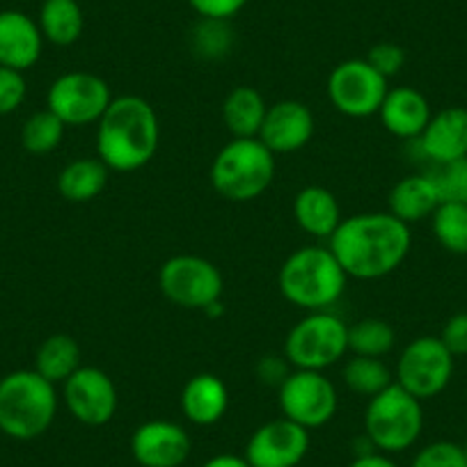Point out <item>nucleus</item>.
Returning <instances> with one entry per match:
<instances>
[{
	"label": "nucleus",
	"mask_w": 467,
	"mask_h": 467,
	"mask_svg": "<svg viewBox=\"0 0 467 467\" xmlns=\"http://www.w3.org/2000/svg\"><path fill=\"white\" fill-rule=\"evenodd\" d=\"M380 124L385 131L392 133L399 140H417L424 133L426 124L431 122V103L420 89L415 88H394L388 89L383 106L379 110Z\"/></svg>",
	"instance_id": "obj_19"
},
{
	"label": "nucleus",
	"mask_w": 467,
	"mask_h": 467,
	"mask_svg": "<svg viewBox=\"0 0 467 467\" xmlns=\"http://www.w3.org/2000/svg\"><path fill=\"white\" fill-rule=\"evenodd\" d=\"M417 142L435 165L467 159V108L449 106L435 112Z\"/></svg>",
	"instance_id": "obj_17"
},
{
	"label": "nucleus",
	"mask_w": 467,
	"mask_h": 467,
	"mask_svg": "<svg viewBox=\"0 0 467 467\" xmlns=\"http://www.w3.org/2000/svg\"><path fill=\"white\" fill-rule=\"evenodd\" d=\"M275 179V154L259 138H232L211 163V186L229 202H253Z\"/></svg>",
	"instance_id": "obj_5"
},
{
	"label": "nucleus",
	"mask_w": 467,
	"mask_h": 467,
	"mask_svg": "<svg viewBox=\"0 0 467 467\" xmlns=\"http://www.w3.org/2000/svg\"><path fill=\"white\" fill-rule=\"evenodd\" d=\"M424 431V408L420 399L408 394L401 385L369 399L365 410V435L376 451L401 453L415 447Z\"/></svg>",
	"instance_id": "obj_6"
},
{
	"label": "nucleus",
	"mask_w": 467,
	"mask_h": 467,
	"mask_svg": "<svg viewBox=\"0 0 467 467\" xmlns=\"http://www.w3.org/2000/svg\"><path fill=\"white\" fill-rule=\"evenodd\" d=\"M65 131V122L47 108V110L35 112V115H30L26 119L24 129H21V145H24V150L28 154H51V151H56L60 147Z\"/></svg>",
	"instance_id": "obj_30"
},
{
	"label": "nucleus",
	"mask_w": 467,
	"mask_h": 467,
	"mask_svg": "<svg viewBox=\"0 0 467 467\" xmlns=\"http://www.w3.org/2000/svg\"><path fill=\"white\" fill-rule=\"evenodd\" d=\"M389 213L401 223L412 224L431 218L440 206V192L431 174H408L394 183L388 197Z\"/></svg>",
	"instance_id": "obj_22"
},
{
	"label": "nucleus",
	"mask_w": 467,
	"mask_h": 467,
	"mask_svg": "<svg viewBox=\"0 0 467 467\" xmlns=\"http://www.w3.org/2000/svg\"><path fill=\"white\" fill-rule=\"evenodd\" d=\"M412 245L410 224L383 213H358L341 220L327 248L344 273L356 280H380L406 262Z\"/></svg>",
	"instance_id": "obj_1"
},
{
	"label": "nucleus",
	"mask_w": 467,
	"mask_h": 467,
	"mask_svg": "<svg viewBox=\"0 0 467 467\" xmlns=\"http://www.w3.org/2000/svg\"><path fill=\"white\" fill-rule=\"evenodd\" d=\"M37 24L44 42H51L53 47H71L85 30L83 7L78 0H44Z\"/></svg>",
	"instance_id": "obj_25"
},
{
	"label": "nucleus",
	"mask_w": 467,
	"mask_h": 467,
	"mask_svg": "<svg viewBox=\"0 0 467 467\" xmlns=\"http://www.w3.org/2000/svg\"><path fill=\"white\" fill-rule=\"evenodd\" d=\"M348 275L327 245H305L285 259L277 275L280 294L305 312H323L344 296Z\"/></svg>",
	"instance_id": "obj_3"
},
{
	"label": "nucleus",
	"mask_w": 467,
	"mask_h": 467,
	"mask_svg": "<svg viewBox=\"0 0 467 467\" xmlns=\"http://www.w3.org/2000/svg\"><path fill=\"white\" fill-rule=\"evenodd\" d=\"M26 92H28V88H26L24 74L0 67V115L15 112L24 103Z\"/></svg>",
	"instance_id": "obj_35"
},
{
	"label": "nucleus",
	"mask_w": 467,
	"mask_h": 467,
	"mask_svg": "<svg viewBox=\"0 0 467 467\" xmlns=\"http://www.w3.org/2000/svg\"><path fill=\"white\" fill-rule=\"evenodd\" d=\"M110 85L89 71H67L57 76L47 94V108L65 122V127L97 124L112 101Z\"/></svg>",
	"instance_id": "obj_11"
},
{
	"label": "nucleus",
	"mask_w": 467,
	"mask_h": 467,
	"mask_svg": "<svg viewBox=\"0 0 467 467\" xmlns=\"http://www.w3.org/2000/svg\"><path fill=\"white\" fill-rule=\"evenodd\" d=\"M314 136V115L303 101L285 99L268 106L259 140L273 154H294L309 145Z\"/></svg>",
	"instance_id": "obj_16"
},
{
	"label": "nucleus",
	"mask_w": 467,
	"mask_h": 467,
	"mask_svg": "<svg viewBox=\"0 0 467 467\" xmlns=\"http://www.w3.org/2000/svg\"><path fill=\"white\" fill-rule=\"evenodd\" d=\"M462 451L467 453V438H465V442H462Z\"/></svg>",
	"instance_id": "obj_41"
},
{
	"label": "nucleus",
	"mask_w": 467,
	"mask_h": 467,
	"mask_svg": "<svg viewBox=\"0 0 467 467\" xmlns=\"http://www.w3.org/2000/svg\"><path fill=\"white\" fill-rule=\"evenodd\" d=\"M410 467H467V453L462 451V444L438 440V442L424 444L415 453Z\"/></svg>",
	"instance_id": "obj_33"
},
{
	"label": "nucleus",
	"mask_w": 467,
	"mask_h": 467,
	"mask_svg": "<svg viewBox=\"0 0 467 467\" xmlns=\"http://www.w3.org/2000/svg\"><path fill=\"white\" fill-rule=\"evenodd\" d=\"M202 467H250V462L244 456H234V453H218L209 458Z\"/></svg>",
	"instance_id": "obj_40"
},
{
	"label": "nucleus",
	"mask_w": 467,
	"mask_h": 467,
	"mask_svg": "<svg viewBox=\"0 0 467 467\" xmlns=\"http://www.w3.org/2000/svg\"><path fill=\"white\" fill-rule=\"evenodd\" d=\"M440 339H442V344L447 346L453 358L467 356V312L453 314L444 323Z\"/></svg>",
	"instance_id": "obj_38"
},
{
	"label": "nucleus",
	"mask_w": 467,
	"mask_h": 467,
	"mask_svg": "<svg viewBox=\"0 0 467 467\" xmlns=\"http://www.w3.org/2000/svg\"><path fill=\"white\" fill-rule=\"evenodd\" d=\"M294 218L305 234L318 241H330L344 215H341L339 202L327 188L307 186L296 195Z\"/></svg>",
	"instance_id": "obj_21"
},
{
	"label": "nucleus",
	"mask_w": 467,
	"mask_h": 467,
	"mask_svg": "<svg viewBox=\"0 0 467 467\" xmlns=\"http://www.w3.org/2000/svg\"><path fill=\"white\" fill-rule=\"evenodd\" d=\"M341 379H344V385L350 392L367 399L376 397V394H380L394 383L392 371L380 358L362 356H353L346 360L344 369H341Z\"/></svg>",
	"instance_id": "obj_27"
},
{
	"label": "nucleus",
	"mask_w": 467,
	"mask_h": 467,
	"mask_svg": "<svg viewBox=\"0 0 467 467\" xmlns=\"http://www.w3.org/2000/svg\"><path fill=\"white\" fill-rule=\"evenodd\" d=\"M266 110L268 103L264 101L262 92L250 85H239L224 97L223 122L232 138H257Z\"/></svg>",
	"instance_id": "obj_23"
},
{
	"label": "nucleus",
	"mask_w": 467,
	"mask_h": 467,
	"mask_svg": "<svg viewBox=\"0 0 467 467\" xmlns=\"http://www.w3.org/2000/svg\"><path fill=\"white\" fill-rule=\"evenodd\" d=\"M191 451V435L177 421L150 420L131 435L133 461L140 467H182Z\"/></svg>",
	"instance_id": "obj_15"
},
{
	"label": "nucleus",
	"mask_w": 467,
	"mask_h": 467,
	"mask_svg": "<svg viewBox=\"0 0 467 467\" xmlns=\"http://www.w3.org/2000/svg\"><path fill=\"white\" fill-rule=\"evenodd\" d=\"M44 35L39 24L19 10L0 12V67L24 74L42 57Z\"/></svg>",
	"instance_id": "obj_18"
},
{
	"label": "nucleus",
	"mask_w": 467,
	"mask_h": 467,
	"mask_svg": "<svg viewBox=\"0 0 467 467\" xmlns=\"http://www.w3.org/2000/svg\"><path fill=\"white\" fill-rule=\"evenodd\" d=\"M108 174L110 170L106 168L101 159H76L62 168L60 177H57V191L67 202H76V204H85L92 202L106 191Z\"/></svg>",
	"instance_id": "obj_24"
},
{
	"label": "nucleus",
	"mask_w": 467,
	"mask_h": 467,
	"mask_svg": "<svg viewBox=\"0 0 467 467\" xmlns=\"http://www.w3.org/2000/svg\"><path fill=\"white\" fill-rule=\"evenodd\" d=\"M161 122L154 106L138 94L115 97L97 122V156L112 172H136L156 156Z\"/></svg>",
	"instance_id": "obj_2"
},
{
	"label": "nucleus",
	"mask_w": 467,
	"mask_h": 467,
	"mask_svg": "<svg viewBox=\"0 0 467 467\" xmlns=\"http://www.w3.org/2000/svg\"><path fill=\"white\" fill-rule=\"evenodd\" d=\"M365 60L369 62L380 76H385V78L389 80L392 76H397L399 71L403 69V65H406V51L394 42H380L376 44V47H371L369 56H367Z\"/></svg>",
	"instance_id": "obj_34"
},
{
	"label": "nucleus",
	"mask_w": 467,
	"mask_h": 467,
	"mask_svg": "<svg viewBox=\"0 0 467 467\" xmlns=\"http://www.w3.org/2000/svg\"><path fill=\"white\" fill-rule=\"evenodd\" d=\"M309 451V431L286 417L259 426L245 444L250 467H298Z\"/></svg>",
	"instance_id": "obj_14"
},
{
	"label": "nucleus",
	"mask_w": 467,
	"mask_h": 467,
	"mask_svg": "<svg viewBox=\"0 0 467 467\" xmlns=\"http://www.w3.org/2000/svg\"><path fill=\"white\" fill-rule=\"evenodd\" d=\"M234 33L229 28V21L200 19V24L191 33V48L195 56L204 60H218L232 51Z\"/></svg>",
	"instance_id": "obj_31"
},
{
	"label": "nucleus",
	"mask_w": 467,
	"mask_h": 467,
	"mask_svg": "<svg viewBox=\"0 0 467 467\" xmlns=\"http://www.w3.org/2000/svg\"><path fill=\"white\" fill-rule=\"evenodd\" d=\"M161 294L183 309H209L220 303L224 282L218 266L197 254H174L159 271Z\"/></svg>",
	"instance_id": "obj_9"
},
{
	"label": "nucleus",
	"mask_w": 467,
	"mask_h": 467,
	"mask_svg": "<svg viewBox=\"0 0 467 467\" xmlns=\"http://www.w3.org/2000/svg\"><path fill=\"white\" fill-rule=\"evenodd\" d=\"M348 467H399V465L388 456V453L369 451V453H362V456L353 458Z\"/></svg>",
	"instance_id": "obj_39"
},
{
	"label": "nucleus",
	"mask_w": 467,
	"mask_h": 467,
	"mask_svg": "<svg viewBox=\"0 0 467 467\" xmlns=\"http://www.w3.org/2000/svg\"><path fill=\"white\" fill-rule=\"evenodd\" d=\"M327 99L337 112L353 119L379 115L388 94V78L362 57L344 60L327 76Z\"/></svg>",
	"instance_id": "obj_12"
},
{
	"label": "nucleus",
	"mask_w": 467,
	"mask_h": 467,
	"mask_svg": "<svg viewBox=\"0 0 467 467\" xmlns=\"http://www.w3.org/2000/svg\"><path fill=\"white\" fill-rule=\"evenodd\" d=\"M431 227L447 253L467 254V204L442 202L431 215Z\"/></svg>",
	"instance_id": "obj_29"
},
{
	"label": "nucleus",
	"mask_w": 467,
	"mask_h": 467,
	"mask_svg": "<svg viewBox=\"0 0 467 467\" xmlns=\"http://www.w3.org/2000/svg\"><path fill=\"white\" fill-rule=\"evenodd\" d=\"M282 417L314 431L330 424L339 408L335 383L323 371L294 369L277 389Z\"/></svg>",
	"instance_id": "obj_10"
},
{
	"label": "nucleus",
	"mask_w": 467,
	"mask_h": 467,
	"mask_svg": "<svg viewBox=\"0 0 467 467\" xmlns=\"http://www.w3.org/2000/svg\"><path fill=\"white\" fill-rule=\"evenodd\" d=\"M80 346L69 335H51L42 341L35 356V371L51 380L53 385L65 383L71 374L80 369Z\"/></svg>",
	"instance_id": "obj_26"
},
{
	"label": "nucleus",
	"mask_w": 467,
	"mask_h": 467,
	"mask_svg": "<svg viewBox=\"0 0 467 467\" xmlns=\"http://www.w3.org/2000/svg\"><path fill=\"white\" fill-rule=\"evenodd\" d=\"M294 371V367L289 365L285 356H264L262 360L254 367V374H257L259 383L266 385V388H277L289 379V374Z\"/></svg>",
	"instance_id": "obj_37"
},
{
	"label": "nucleus",
	"mask_w": 467,
	"mask_h": 467,
	"mask_svg": "<svg viewBox=\"0 0 467 467\" xmlns=\"http://www.w3.org/2000/svg\"><path fill=\"white\" fill-rule=\"evenodd\" d=\"M62 401L83 426H106L117 412V388L99 367H80L62 383Z\"/></svg>",
	"instance_id": "obj_13"
},
{
	"label": "nucleus",
	"mask_w": 467,
	"mask_h": 467,
	"mask_svg": "<svg viewBox=\"0 0 467 467\" xmlns=\"http://www.w3.org/2000/svg\"><path fill=\"white\" fill-rule=\"evenodd\" d=\"M397 344V332L383 318H360L348 326V350L353 356L383 360Z\"/></svg>",
	"instance_id": "obj_28"
},
{
	"label": "nucleus",
	"mask_w": 467,
	"mask_h": 467,
	"mask_svg": "<svg viewBox=\"0 0 467 467\" xmlns=\"http://www.w3.org/2000/svg\"><path fill=\"white\" fill-rule=\"evenodd\" d=\"M348 353V326L337 314L307 312L285 339V358L294 369L326 371Z\"/></svg>",
	"instance_id": "obj_7"
},
{
	"label": "nucleus",
	"mask_w": 467,
	"mask_h": 467,
	"mask_svg": "<svg viewBox=\"0 0 467 467\" xmlns=\"http://www.w3.org/2000/svg\"><path fill=\"white\" fill-rule=\"evenodd\" d=\"M57 389L35 369L0 379V431L12 440H35L47 433L57 415Z\"/></svg>",
	"instance_id": "obj_4"
},
{
	"label": "nucleus",
	"mask_w": 467,
	"mask_h": 467,
	"mask_svg": "<svg viewBox=\"0 0 467 467\" xmlns=\"http://www.w3.org/2000/svg\"><path fill=\"white\" fill-rule=\"evenodd\" d=\"M182 412L191 424L213 426L224 417L229 408V392L223 379L213 374H197L183 385Z\"/></svg>",
	"instance_id": "obj_20"
},
{
	"label": "nucleus",
	"mask_w": 467,
	"mask_h": 467,
	"mask_svg": "<svg viewBox=\"0 0 467 467\" xmlns=\"http://www.w3.org/2000/svg\"><path fill=\"white\" fill-rule=\"evenodd\" d=\"M429 174L440 192V204L442 202L467 204V159L435 165Z\"/></svg>",
	"instance_id": "obj_32"
},
{
	"label": "nucleus",
	"mask_w": 467,
	"mask_h": 467,
	"mask_svg": "<svg viewBox=\"0 0 467 467\" xmlns=\"http://www.w3.org/2000/svg\"><path fill=\"white\" fill-rule=\"evenodd\" d=\"M453 360L440 337H417L399 356L394 383L420 401L435 399L451 383Z\"/></svg>",
	"instance_id": "obj_8"
},
{
	"label": "nucleus",
	"mask_w": 467,
	"mask_h": 467,
	"mask_svg": "<svg viewBox=\"0 0 467 467\" xmlns=\"http://www.w3.org/2000/svg\"><path fill=\"white\" fill-rule=\"evenodd\" d=\"M250 0H188L191 10L200 19H215V21H232L234 16L245 10Z\"/></svg>",
	"instance_id": "obj_36"
}]
</instances>
